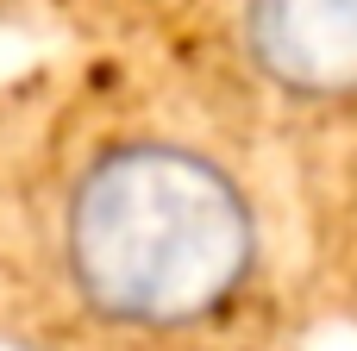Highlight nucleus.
<instances>
[{"label":"nucleus","instance_id":"obj_1","mask_svg":"<svg viewBox=\"0 0 357 351\" xmlns=\"http://www.w3.org/2000/svg\"><path fill=\"white\" fill-rule=\"evenodd\" d=\"M69 295L132 333H182L238 301L257 270L245 182L182 138H119L82 163L56 226Z\"/></svg>","mask_w":357,"mask_h":351},{"label":"nucleus","instance_id":"obj_2","mask_svg":"<svg viewBox=\"0 0 357 351\" xmlns=\"http://www.w3.org/2000/svg\"><path fill=\"white\" fill-rule=\"evenodd\" d=\"M245 57L251 69L301 100H357V0H245Z\"/></svg>","mask_w":357,"mask_h":351}]
</instances>
